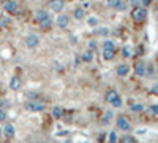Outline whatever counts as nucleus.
<instances>
[{
  "label": "nucleus",
  "instance_id": "obj_1",
  "mask_svg": "<svg viewBox=\"0 0 158 143\" xmlns=\"http://www.w3.org/2000/svg\"><path fill=\"white\" fill-rule=\"evenodd\" d=\"M147 8H144V7H133L131 10V19L134 21L136 24H142L145 19H147Z\"/></svg>",
  "mask_w": 158,
  "mask_h": 143
},
{
  "label": "nucleus",
  "instance_id": "obj_2",
  "mask_svg": "<svg viewBox=\"0 0 158 143\" xmlns=\"http://www.w3.org/2000/svg\"><path fill=\"white\" fill-rule=\"evenodd\" d=\"M116 126L118 130L122 132H130L131 130V123H130V119L125 116V114H118L117 119H116Z\"/></svg>",
  "mask_w": 158,
  "mask_h": 143
},
{
  "label": "nucleus",
  "instance_id": "obj_3",
  "mask_svg": "<svg viewBox=\"0 0 158 143\" xmlns=\"http://www.w3.org/2000/svg\"><path fill=\"white\" fill-rule=\"evenodd\" d=\"M25 110L27 111L38 113V111H44V110H46V105H44L43 102H40L38 99H35V100H29L25 103Z\"/></svg>",
  "mask_w": 158,
  "mask_h": 143
},
{
  "label": "nucleus",
  "instance_id": "obj_4",
  "mask_svg": "<svg viewBox=\"0 0 158 143\" xmlns=\"http://www.w3.org/2000/svg\"><path fill=\"white\" fill-rule=\"evenodd\" d=\"M24 45H25V48H29V49L37 48V46L40 45V37H38L37 34H29V35H25Z\"/></svg>",
  "mask_w": 158,
  "mask_h": 143
},
{
  "label": "nucleus",
  "instance_id": "obj_5",
  "mask_svg": "<svg viewBox=\"0 0 158 143\" xmlns=\"http://www.w3.org/2000/svg\"><path fill=\"white\" fill-rule=\"evenodd\" d=\"M55 24H57V27H60V29H68L70 26V16L66 13H62L57 16V19H55Z\"/></svg>",
  "mask_w": 158,
  "mask_h": 143
},
{
  "label": "nucleus",
  "instance_id": "obj_6",
  "mask_svg": "<svg viewBox=\"0 0 158 143\" xmlns=\"http://www.w3.org/2000/svg\"><path fill=\"white\" fill-rule=\"evenodd\" d=\"M106 7L111 8V10H118V11H122V10L127 8V2H123V0H106Z\"/></svg>",
  "mask_w": 158,
  "mask_h": 143
},
{
  "label": "nucleus",
  "instance_id": "obj_7",
  "mask_svg": "<svg viewBox=\"0 0 158 143\" xmlns=\"http://www.w3.org/2000/svg\"><path fill=\"white\" fill-rule=\"evenodd\" d=\"M2 135L5 137V138H8V140H11V138H14V135H16V129H14V126L11 124V123H7L2 127Z\"/></svg>",
  "mask_w": 158,
  "mask_h": 143
},
{
  "label": "nucleus",
  "instance_id": "obj_8",
  "mask_svg": "<svg viewBox=\"0 0 158 143\" xmlns=\"http://www.w3.org/2000/svg\"><path fill=\"white\" fill-rule=\"evenodd\" d=\"M3 10L8 14H16V13H18V10H19V3L16 2V0H8V2H5Z\"/></svg>",
  "mask_w": 158,
  "mask_h": 143
},
{
  "label": "nucleus",
  "instance_id": "obj_9",
  "mask_svg": "<svg viewBox=\"0 0 158 143\" xmlns=\"http://www.w3.org/2000/svg\"><path fill=\"white\" fill-rule=\"evenodd\" d=\"M145 67H147V64H145L144 60H138V62L134 64V75H136L138 78H144L145 76Z\"/></svg>",
  "mask_w": 158,
  "mask_h": 143
},
{
  "label": "nucleus",
  "instance_id": "obj_10",
  "mask_svg": "<svg viewBox=\"0 0 158 143\" xmlns=\"http://www.w3.org/2000/svg\"><path fill=\"white\" fill-rule=\"evenodd\" d=\"M130 72H131V67H130L128 64H118L117 68H116V73H117V76H120V78H127L130 75Z\"/></svg>",
  "mask_w": 158,
  "mask_h": 143
},
{
  "label": "nucleus",
  "instance_id": "obj_11",
  "mask_svg": "<svg viewBox=\"0 0 158 143\" xmlns=\"http://www.w3.org/2000/svg\"><path fill=\"white\" fill-rule=\"evenodd\" d=\"M63 7H65L63 0H49V10L51 11L60 13V11H63Z\"/></svg>",
  "mask_w": 158,
  "mask_h": 143
},
{
  "label": "nucleus",
  "instance_id": "obj_12",
  "mask_svg": "<svg viewBox=\"0 0 158 143\" xmlns=\"http://www.w3.org/2000/svg\"><path fill=\"white\" fill-rule=\"evenodd\" d=\"M10 89L11 91H19L21 89V86H22V81H21V78H19V76H11V78H10Z\"/></svg>",
  "mask_w": 158,
  "mask_h": 143
},
{
  "label": "nucleus",
  "instance_id": "obj_13",
  "mask_svg": "<svg viewBox=\"0 0 158 143\" xmlns=\"http://www.w3.org/2000/svg\"><path fill=\"white\" fill-rule=\"evenodd\" d=\"M73 18L76 21H82L86 18V8L84 7H75V10H73Z\"/></svg>",
  "mask_w": 158,
  "mask_h": 143
},
{
  "label": "nucleus",
  "instance_id": "obj_14",
  "mask_svg": "<svg viewBox=\"0 0 158 143\" xmlns=\"http://www.w3.org/2000/svg\"><path fill=\"white\" fill-rule=\"evenodd\" d=\"M101 56H103L104 60H112L116 57V49H108V48H103L101 51Z\"/></svg>",
  "mask_w": 158,
  "mask_h": 143
},
{
  "label": "nucleus",
  "instance_id": "obj_15",
  "mask_svg": "<svg viewBox=\"0 0 158 143\" xmlns=\"http://www.w3.org/2000/svg\"><path fill=\"white\" fill-rule=\"evenodd\" d=\"M81 60L84 64L92 62V60H93V51H92V49H86V51L81 54Z\"/></svg>",
  "mask_w": 158,
  "mask_h": 143
},
{
  "label": "nucleus",
  "instance_id": "obj_16",
  "mask_svg": "<svg viewBox=\"0 0 158 143\" xmlns=\"http://www.w3.org/2000/svg\"><path fill=\"white\" fill-rule=\"evenodd\" d=\"M40 24V27H41V30H44V32H48V30H51L52 29V19H51V16L49 18H46V19H43L41 23H38Z\"/></svg>",
  "mask_w": 158,
  "mask_h": 143
},
{
  "label": "nucleus",
  "instance_id": "obj_17",
  "mask_svg": "<svg viewBox=\"0 0 158 143\" xmlns=\"http://www.w3.org/2000/svg\"><path fill=\"white\" fill-rule=\"evenodd\" d=\"M63 108L62 107H59V105H55L54 108H52V113H51V116H52L54 119H62L63 118Z\"/></svg>",
  "mask_w": 158,
  "mask_h": 143
},
{
  "label": "nucleus",
  "instance_id": "obj_18",
  "mask_svg": "<svg viewBox=\"0 0 158 143\" xmlns=\"http://www.w3.org/2000/svg\"><path fill=\"white\" fill-rule=\"evenodd\" d=\"M130 110H131L133 113H142L144 110H145V107H144L142 102H134V103L130 105Z\"/></svg>",
  "mask_w": 158,
  "mask_h": 143
},
{
  "label": "nucleus",
  "instance_id": "obj_19",
  "mask_svg": "<svg viewBox=\"0 0 158 143\" xmlns=\"http://www.w3.org/2000/svg\"><path fill=\"white\" fill-rule=\"evenodd\" d=\"M49 18V11L48 10H38V11L35 13V21L37 23H41L43 19H46Z\"/></svg>",
  "mask_w": 158,
  "mask_h": 143
},
{
  "label": "nucleus",
  "instance_id": "obj_20",
  "mask_svg": "<svg viewBox=\"0 0 158 143\" xmlns=\"http://www.w3.org/2000/svg\"><path fill=\"white\" fill-rule=\"evenodd\" d=\"M109 105L112 107V108H122V105H123V100H122V97L120 96H116L112 100L109 102Z\"/></svg>",
  "mask_w": 158,
  "mask_h": 143
},
{
  "label": "nucleus",
  "instance_id": "obj_21",
  "mask_svg": "<svg viewBox=\"0 0 158 143\" xmlns=\"http://www.w3.org/2000/svg\"><path fill=\"white\" fill-rule=\"evenodd\" d=\"M122 56L125 57V59H130V57L133 56V48L130 46V45L123 46V48H122Z\"/></svg>",
  "mask_w": 158,
  "mask_h": 143
},
{
  "label": "nucleus",
  "instance_id": "obj_22",
  "mask_svg": "<svg viewBox=\"0 0 158 143\" xmlns=\"http://www.w3.org/2000/svg\"><path fill=\"white\" fill-rule=\"evenodd\" d=\"M112 119V111H106L104 113V118L101 119V126H108Z\"/></svg>",
  "mask_w": 158,
  "mask_h": 143
},
{
  "label": "nucleus",
  "instance_id": "obj_23",
  "mask_svg": "<svg viewBox=\"0 0 158 143\" xmlns=\"http://www.w3.org/2000/svg\"><path fill=\"white\" fill-rule=\"evenodd\" d=\"M116 96H118V92H117L116 89H109L108 92H106V102L109 103V102H111V100H112V99H114Z\"/></svg>",
  "mask_w": 158,
  "mask_h": 143
},
{
  "label": "nucleus",
  "instance_id": "obj_24",
  "mask_svg": "<svg viewBox=\"0 0 158 143\" xmlns=\"http://www.w3.org/2000/svg\"><path fill=\"white\" fill-rule=\"evenodd\" d=\"M154 75H155V67H154V64H149L147 67H145V76L152 78Z\"/></svg>",
  "mask_w": 158,
  "mask_h": 143
},
{
  "label": "nucleus",
  "instance_id": "obj_25",
  "mask_svg": "<svg viewBox=\"0 0 158 143\" xmlns=\"http://www.w3.org/2000/svg\"><path fill=\"white\" fill-rule=\"evenodd\" d=\"M87 24H89V27H98L100 21H98V18H95V16H90L87 19Z\"/></svg>",
  "mask_w": 158,
  "mask_h": 143
},
{
  "label": "nucleus",
  "instance_id": "obj_26",
  "mask_svg": "<svg viewBox=\"0 0 158 143\" xmlns=\"http://www.w3.org/2000/svg\"><path fill=\"white\" fill-rule=\"evenodd\" d=\"M147 111H149L150 116H158V103H154V105H150Z\"/></svg>",
  "mask_w": 158,
  "mask_h": 143
},
{
  "label": "nucleus",
  "instance_id": "obj_27",
  "mask_svg": "<svg viewBox=\"0 0 158 143\" xmlns=\"http://www.w3.org/2000/svg\"><path fill=\"white\" fill-rule=\"evenodd\" d=\"M108 141H111V143L118 141V135H117V132H114V130H111V132H109V134H108Z\"/></svg>",
  "mask_w": 158,
  "mask_h": 143
},
{
  "label": "nucleus",
  "instance_id": "obj_28",
  "mask_svg": "<svg viewBox=\"0 0 158 143\" xmlns=\"http://www.w3.org/2000/svg\"><path fill=\"white\" fill-rule=\"evenodd\" d=\"M103 48H108V49H116V43L112 40H104L103 41Z\"/></svg>",
  "mask_w": 158,
  "mask_h": 143
},
{
  "label": "nucleus",
  "instance_id": "obj_29",
  "mask_svg": "<svg viewBox=\"0 0 158 143\" xmlns=\"http://www.w3.org/2000/svg\"><path fill=\"white\" fill-rule=\"evenodd\" d=\"M122 141H127V143H133V141H136V138H134L133 135H130L128 132H127V134H125V137H123V138H122Z\"/></svg>",
  "mask_w": 158,
  "mask_h": 143
},
{
  "label": "nucleus",
  "instance_id": "obj_30",
  "mask_svg": "<svg viewBox=\"0 0 158 143\" xmlns=\"http://www.w3.org/2000/svg\"><path fill=\"white\" fill-rule=\"evenodd\" d=\"M7 118H8V113L5 111V108H0V123L7 121Z\"/></svg>",
  "mask_w": 158,
  "mask_h": 143
},
{
  "label": "nucleus",
  "instance_id": "obj_31",
  "mask_svg": "<svg viewBox=\"0 0 158 143\" xmlns=\"http://www.w3.org/2000/svg\"><path fill=\"white\" fill-rule=\"evenodd\" d=\"M8 18H5V16H0V27H7L8 26Z\"/></svg>",
  "mask_w": 158,
  "mask_h": 143
},
{
  "label": "nucleus",
  "instance_id": "obj_32",
  "mask_svg": "<svg viewBox=\"0 0 158 143\" xmlns=\"http://www.w3.org/2000/svg\"><path fill=\"white\" fill-rule=\"evenodd\" d=\"M27 99H30V100H35V99H38V94L37 92H33V91H30V92H27Z\"/></svg>",
  "mask_w": 158,
  "mask_h": 143
},
{
  "label": "nucleus",
  "instance_id": "obj_33",
  "mask_svg": "<svg viewBox=\"0 0 158 143\" xmlns=\"http://www.w3.org/2000/svg\"><path fill=\"white\" fill-rule=\"evenodd\" d=\"M150 92H152V94H158V80L155 81L154 84H152V87H150Z\"/></svg>",
  "mask_w": 158,
  "mask_h": 143
},
{
  "label": "nucleus",
  "instance_id": "obj_34",
  "mask_svg": "<svg viewBox=\"0 0 158 143\" xmlns=\"http://www.w3.org/2000/svg\"><path fill=\"white\" fill-rule=\"evenodd\" d=\"M152 5V0H141V7H144V8H147Z\"/></svg>",
  "mask_w": 158,
  "mask_h": 143
},
{
  "label": "nucleus",
  "instance_id": "obj_35",
  "mask_svg": "<svg viewBox=\"0 0 158 143\" xmlns=\"http://www.w3.org/2000/svg\"><path fill=\"white\" fill-rule=\"evenodd\" d=\"M7 105H8V100H7V99H0V108H5Z\"/></svg>",
  "mask_w": 158,
  "mask_h": 143
},
{
  "label": "nucleus",
  "instance_id": "obj_36",
  "mask_svg": "<svg viewBox=\"0 0 158 143\" xmlns=\"http://www.w3.org/2000/svg\"><path fill=\"white\" fill-rule=\"evenodd\" d=\"M128 2L131 3L133 7H139V5H141V0H128Z\"/></svg>",
  "mask_w": 158,
  "mask_h": 143
},
{
  "label": "nucleus",
  "instance_id": "obj_37",
  "mask_svg": "<svg viewBox=\"0 0 158 143\" xmlns=\"http://www.w3.org/2000/svg\"><path fill=\"white\" fill-rule=\"evenodd\" d=\"M97 34H103V35H106V34H108V29H97Z\"/></svg>",
  "mask_w": 158,
  "mask_h": 143
},
{
  "label": "nucleus",
  "instance_id": "obj_38",
  "mask_svg": "<svg viewBox=\"0 0 158 143\" xmlns=\"http://www.w3.org/2000/svg\"><path fill=\"white\" fill-rule=\"evenodd\" d=\"M79 62H81V57H76V59H75V65H78Z\"/></svg>",
  "mask_w": 158,
  "mask_h": 143
},
{
  "label": "nucleus",
  "instance_id": "obj_39",
  "mask_svg": "<svg viewBox=\"0 0 158 143\" xmlns=\"http://www.w3.org/2000/svg\"><path fill=\"white\" fill-rule=\"evenodd\" d=\"M0 135H2V127H0Z\"/></svg>",
  "mask_w": 158,
  "mask_h": 143
},
{
  "label": "nucleus",
  "instance_id": "obj_40",
  "mask_svg": "<svg viewBox=\"0 0 158 143\" xmlns=\"http://www.w3.org/2000/svg\"><path fill=\"white\" fill-rule=\"evenodd\" d=\"M157 72H158V62H157Z\"/></svg>",
  "mask_w": 158,
  "mask_h": 143
},
{
  "label": "nucleus",
  "instance_id": "obj_41",
  "mask_svg": "<svg viewBox=\"0 0 158 143\" xmlns=\"http://www.w3.org/2000/svg\"><path fill=\"white\" fill-rule=\"evenodd\" d=\"M79 2H86V0H79Z\"/></svg>",
  "mask_w": 158,
  "mask_h": 143
}]
</instances>
